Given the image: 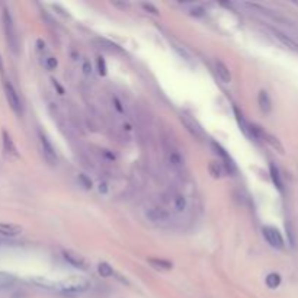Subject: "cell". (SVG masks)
I'll return each mask as SVG.
<instances>
[{"mask_svg":"<svg viewBox=\"0 0 298 298\" xmlns=\"http://www.w3.org/2000/svg\"><path fill=\"white\" fill-rule=\"evenodd\" d=\"M79 182H80V185H82L85 189H90V188L93 186L92 179L87 178V175H85V173H80V175H79Z\"/></svg>","mask_w":298,"mask_h":298,"instance_id":"484cf974","label":"cell"},{"mask_svg":"<svg viewBox=\"0 0 298 298\" xmlns=\"http://www.w3.org/2000/svg\"><path fill=\"white\" fill-rule=\"evenodd\" d=\"M144 215L151 223H165V221H168L170 218L169 211L162 208V207H150V208L146 210Z\"/></svg>","mask_w":298,"mask_h":298,"instance_id":"52a82bcc","label":"cell"},{"mask_svg":"<svg viewBox=\"0 0 298 298\" xmlns=\"http://www.w3.org/2000/svg\"><path fill=\"white\" fill-rule=\"evenodd\" d=\"M269 172H271V178L274 180L275 186H277L279 191H282V189H284V185H282V179H281L279 169H278L274 163H271V165H269Z\"/></svg>","mask_w":298,"mask_h":298,"instance_id":"ffe728a7","label":"cell"},{"mask_svg":"<svg viewBox=\"0 0 298 298\" xmlns=\"http://www.w3.org/2000/svg\"><path fill=\"white\" fill-rule=\"evenodd\" d=\"M1 140H3V150H4L9 156L18 159V157H19V151H18V149H16V146H15L12 137L9 135V132H7L6 129L1 131Z\"/></svg>","mask_w":298,"mask_h":298,"instance_id":"30bf717a","label":"cell"},{"mask_svg":"<svg viewBox=\"0 0 298 298\" xmlns=\"http://www.w3.org/2000/svg\"><path fill=\"white\" fill-rule=\"evenodd\" d=\"M263 237H265V240L274 247V249H284V238H282V234L279 233V230L278 229H275V227H269V226H266V227H263Z\"/></svg>","mask_w":298,"mask_h":298,"instance_id":"8992f818","label":"cell"},{"mask_svg":"<svg viewBox=\"0 0 298 298\" xmlns=\"http://www.w3.org/2000/svg\"><path fill=\"white\" fill-rule=\"evenodd\" d=\"M169 162H170L172 168H175V169H180L183 166V157L180 156V153H178V151H170L169 153Z\"/></svg>","mask_w":298,"mask_h":298,"instance_id":"7402d4cb","label":"cell"},{"mask_svg":"<svg viewBox=\"0 0 298 298\" xmlns=\"http://www.w3.org/2000/svg\"><path fill=\"white\" fill-rule=\"evenodd\" d=\"M233 111H234V117H236V121H237L238 127H240V129L243 131V134L244 135H247L249 138H252V131H250V124L246 121V118L243 117V114L240 112V109H238L237 106H234L233 108Z\"/></svg>","mask_w":298,"mask_h":298,"instance_id":"4fadbf2b","label":"cell"},{"mask_svg":"<svg viewBox=\"0 0 298 298\" xmlns=\"http://www.w3.org/2000/svg\"><path fill=\"white\" fill-rule=\"evenodd\" d=\"M63 256L70 265H73L76 268H80V269H86V262H85L83 256H80V255H77V253H74L71 250H64Z\"/></svg>","mask_w":298,"mask_h":298,"instance_id":"8fae6325","label":"cell"},{"mask_svg":"<svg viewBox=\"0 0 298 298\" xmlns=\"http://www.w3.org/2000/svg\"><path fill=\"white\" fill-rule=\"evenodd\" d=\"M180 121H182V124L186 127V129H188L193 137H196V138H202V137H204V131H202L201 125H199L195 119L191 118V117L186 115V114H182V115H180Z\"/></svg>","mask_w":298,"mask_h":298,"instance_id":"ba28073f","label":"cell"},{"mask_svg":"<svg viewBox=\"0 0 298 298\" xmlns=\"http://www.w3.org/2000/svg\"><path fill=\"white\" fill-rule=\"evenodd\" d=\"M37 45H38V50H40L41 53L47 51V48H45V43H44L43 40H38V41H37Z\"/></svg>","mask_w":298,"mask_h":298,"instance_id":"d6a6232c","label":"cell"},{"mask_svg":"<svg viewBox=\"0 0 298 298\" xmlns=\"http://www.w3.org/2000/svg\"><path fill=\"white\" fill-rule=\"evenodd\" d=\"M112 101H114V105H115V108H117V111H118V112H121V114H122V112H124V108H122V104H121V102H119L118 98H117V96H115V98H114V99H112Z\"/></svg>","mask_w":298,"mask_h":298,"instance_id":"4dcf8cb0","label":"cell"},{"mask_svg":"<svg viewBox=\"0 0 298 298\" xmlns=\"http://www.w3.org/2000/svg\"><path fill=\"white\" fill-rule=\"evenodd\" d=\"M87 288H89V281L83 277H70L57 282H53V290L64 294H77V293L86 291Z\"/></svg>","mask_w":298,"mask_h":298,"instance_id":"6da1fadb","label":"cell"},{"mask_svg":"<svg viewBox=\"0 0 298 298\" xmlns=\"http://www.w3.org/2000/svg\"><path fill=\"white\" fill-rule=\"evenodd\" d=\"M215 73L218 76V79L224 83H230L232 82V74H230V70L229 67L223 63V61H217L215 64Z\"/></svg>","mask_w":298,"mask_h":298,"instance_id":"5bb4252c","label":"cell"},{"mask_svg":"<svg viewBox=\"0 0 298 298\" xmlns=\"http://www.w3.org/2000/svg\"><path fill=\"white\" fill-rule=\"evenodd\" d=\"M57 59H54V57H48V59L45 60V67L48 68V70H54L56 67H57Z\"/></svg>","mask_w":298,"mask_h":298,"instance_id":"f1b7e54d","label":"cell"},{"mask_svg":"<svg viewBox=\"0 0 298 298\" xmlns=\"http://www.w3.org/2000/svg\"><path fill=\"white\" fill-rule=\"evenodd\" d=\"M15 281H16L15 275L0 271V290H6V288L12 287L15 284Z\"/></svg>","mask_w":298,"mask_h":298,"instance_id":"d6986e66","label":"cell"},{"mask_svg":"<svg viewBox=\"0 0 298 298\" xmlns=\"http://www.w3.org/2000/svg\"><path fill=\"white\" fill-rule=\"evenodd\" d=\"M265 282H266V285H268L269 288L275 290V288H278L279 284H281V277H279L278 274H275V272H274V274H269V275L266 277Z\"/></svg>","mask_w":298,"mask_h":298,"instance_id":"603a6c76","label":"cell"},{"mask_svg":"<svg viewBox=\"0 0 298 298\" xmlns=\"http://www.w3.org/2000/svg\"><path fill=\"white\" fill-rule=\"evenodd\" d=\"M3 28H4V35H6L9 47L12 48V51L16 53L18 51V37H16L12 15H10V12L7 9H4V12H3Z\"/></svg>","mask_w":298,"mask_h":298,"instance_id":"7a4b0ae2","label":"cell"},{"mask_svg":"<svg viewBox=\"0 0 298 298\" xmlns=\"http://www.w3.org/2000/svg\"><path fill=\"white\" fill-rule=\"evenodd\" d=\"M0 70H3V64H1V60H0Z\"/></svg>","mask_w":298,"mask_h":298,"instance_id":"8d00e7d4","label":"cell"},{"mask_svg":"<svg viewBox=\"0 0 298 298\" xmlns=\"http://www.w3.org/2000/svg\"><path fill=\"white\" fill-rule=\"evenodd\" d=\"M262 138L274 149V150H277L278 153H281V154H284V146H282V143L275 137V135H272V134H269V132H265L263 131V135H262Z\"/></svg>","mask_w":298,"mask_h":298,"instance_id":"e0dca14e","label":"cell"},{"mask_svg":"<svg viewBox=\"0 0 298 298\" xmlns=\"http://www.w3.org/2000/svg\"><path fill=\"white\" fill-rule=\"evenodd\" d=\"M124 129H127V131H131V125H129V124H124Z\"/></svg>","mask_w":298,"mask_h":298,"instance_id":"d590c367","label":"cell"},{"mask_svg":"<svg viewBox=\"0 0 298 298\" xmlns=\"http://www.w3.org/2000/svg\"><path fill=\"white\" fill-rule=\"evenodd\" d=\"M98 274H99L102 278H109V277L114 275V269H112V266H111L109 263L102 262V263L98 265Z\"/></svg>","mask_w":298,"mask_h":298,"instance_id":"44dd1931","label":"cell"},{"mask_svg":"<svg viewBox=\"0 0 298 298\" xmlns=\"http://www.w3.org/2000/svg\"><path fill=\"white\" fill-rule=\"evenodd\" d=\"M297 4H298V3H297Z\"/></svg>","mask_w":298,"mask_h":298,"instance_id":"74e56055","label":"cell"},{"mask_svg":"<svg viewBox=\"0 0 298 298\" xmlns=\"http://www.w3.org/2000/svg\"><path fill=\"white\" fill-rule=\"evenodd\" d=\"M141 7L147 12V13H150V15H153V16H159L160 13H159V9L153 4V3H141Z\"/></svg>","mask_w":298,"mask_h":298,"instance_id":"d4e9b609","label":"cell"},{"mask_svg":"<svg viewBox=\"0 0 298 298\" xmlns=\"http://www.w3.org/2000/svg\"><path fill=\"white\" fill-rule=\"evenodd\" d=\"M53 85H54V87H56V89L59 90L60 95H64V89H63V87L60 86L59 82H57V80H53Z\"/></svg>","mask_w":298,"mask_h":298,"instance_id":"836d02e7","label":"cell"},{"mask_svg":"<svg viewBox=\"0 0 298 298\" xmlns=\"http://www.w3.org/2000/svg\"><path fill=\"white\" fill-rule=\"evenodd\" d=\"M83 73H85L86 76H90V74H92V65H90L89 61H85V63H83Z\"/></svg>","mask_w":298,"mask_h":298,"instance_id":"f546056e","label":"cell"},{"mask_svg":"<svg viewBox=\"0 0 298 298\" xmlns=\"http://www.w3.org/2000/svg\"><path fill=\"white\" fill-rule=\"evenodd\" d=\"M189 15L191 16H195V18H202L205 15V10L201 7V6H195L189 10Z\"/></svg>","mask_w":298,"mask_h":298,"instance_id":"83f0119b","label":"cell"},{"mask_svg":"<svg viewBox=\"0 0 298 298\" xmlns=\"http://www.w3.org/2000/svg\"><path fill=\"white\" fill-rule=\"evenodd\" d=\"M96 63H98V71H99V74H101V76H105L106 71H108L105 59H104V57H98V61H96Z\"/></svg>","mask_w":298,"mask_h":298,"instance_id":"4316f807","label":"cell"},{"mask_svg":"<svg viewBox=\"0 0 298 298\" xmlns=\"http://www.w3.org/2000/svg\"><path fill=\"white\" fill-rule=\"evenodd\" d=\"M98 189H99L101 193H106V192H108V185H106V182H101L99 186H98Z\"/></svg>","mask_w":298,"mask_h":298,"instance_id":"1f68e13d","label":"cell"},{"mask_svg":"<svg viewBox=\"0 0 298 298\" xmlns=\"http://www.w3.org/2000/svg\"><path fill=\"white\" fill-rule=\"evenodd\" d=\"M211 146H213V149H214V151H215V154L221 159V165L224 166V169H226V172L229 173V175H233V173H236L237 172V168H236V163H234V160L230 157V154L218 144V143H215V141H211Z\"/></svg>","mask_w":298,"mask_h":298,"instance_id":"3957f363","label":"cell"},{"mask_svg":"<svg viewBox=\"0 0 298 298\" xmlns=\"http://www.w3.org/2000/svg\"><path fill=\"white\" fill-rule=\"evenodd\" d=\"M149 263L151 265V268L157 269V271H170L173 268V263L168 259H160V257H150Z\"/></svg>","mask_w":298,"mask_h":298,"instance_id":"9a60e30c","label":"cell"},{"mask_svg":"<svg viewBox=\"0 0 298 298\" xmlns=\"http://www.w3.org/2000/svg\"><path fill=\"white\" fill-rule=\"evenodd\" d=\"M4 95H6V99L9 102V106L13 109L15 114L21 115L22 114V104H21V99H19V95L18 92L15 90V87L12 86V83L9 82H4Z\"/></svg>","mask_w":298,"mask_h":298,"instance_id":"277c9868","label":"cell"},{"mask_svg":"<svg viewBox=\"0 0 298 298\" xmlns=\"http://www.w3.org/2000/svg\"><path fill=\"white\" fill-rule=\"evenodd\" d=\"M38 135H40V143H41V147H43V154H44V157H45V160L51 165V166H54L56 163H57V153H56V149H54V146L51 144V141L40 131L38 132Z\"/></svg>","mask_w":298,"mask_h":298,"instance_id":"5b68a950","label":"cell"},{"mask_svg":"<svg viewBox=\"0 0 298 298\" xmlns=\"http://www.w3.org/2000/svg\"><path fill=\"white\" fill-rule=\"evenodd\" d=\"M272 32H274L275 38H278L284 45H287L288 48H291V50H294V51H298V43H296L293 38H290L288 35H285L284 32L277 31V29H272Z\"/></svg>","mask_w":298,"mask_h":298,"instance_id":"2e32d148","label":"cell"},{"mask_svg":"<svg viewBox=\"0 0 298 298\" xmlns=\"http://www.w3.org/2000/svg\"><path fill=\"white\" fill-rule=\"evenodd\" d=\"M112 4H114V6H117V7H121V9H125V7H128V6H129L128 3H119V1H112Z\"/></svg>","mask_w":298,"mask_h":298,"instance_id":"e575fe53","label":"cell"},{"mask_svg":"<svg viewBox=\"0 0 298 298\" xmlns=\"http://www.w3.org/2000/svg\"><path fill=\"white\" fill-rule=\"evenodd\" d=\"M186 207H188L186 198H185L183 195H178V196L175 198V210H176L178 213H183V211L186 210Z\"/></svg>","mask_w":298,"mask_h":298,"instance_id":"cb8c5ba5","label":"cell"},{"mask_svg":"<svg viewBox=\"0 0 298 298\" xmlns=\"http://www.w3.org/2000/svg\"><path fill=\"white\" fill-rule=\"evenodd\" d=\"M257 104H259V108L263 114H269L271 109H272V102H271V98L268 95V92L265 90H260L259 95H257Z\"/></svg>","mask_w":298,"mask_h":298,"instance_id":"7c38bea8","label":"cell"},{"mask_svg":"<svg viewBox=\"0 0 298 298\" xmlns=\"http://www.w3.org/2000/svg\"><path fill=\"white\" fill-rule=\"evenodd\" d=\"M208 172H210V175H211L213 178L218 179L226 173V169H224V166H223L221 163H218V162H210V165H208Z\"/></svg>","mask_w":298,"mask_h":298,"instance_id":"ac0fdd59","label":"cell"},{"mask_svg":"<svg viewBox=\"0 0 298 298\" xmlns=\"http://www.w3.org/2000/svg\"><path fill=\"white\" fill-rule=\"evenodd\" d=\"M23 233V227L12 223H0V236L1 237H16Z\"/></svg>","mask_w":298,"mask_h":298,"instance_id":"9c48e42d","label":"cell"}]
</instances>
